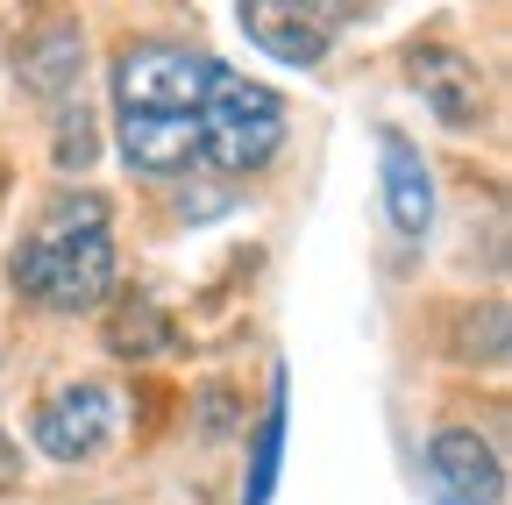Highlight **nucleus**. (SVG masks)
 <instances>
[{"mask_svg": "<svg viewBox=\"0 0 512 505\" xmlns=\"http://www.w3.org/2000/svg\"><path fill=\"white\" fill-rule=\"evenodd\" d=\"M15 292H29L50 313H79L114 292V235L100 193H57L36 221V235L15 249Z\"/></svg>", "mask_w": 512, "mask_h": 505, "instance_id": "nucleus-1", "label": "nucleus"}, {"mask_svg": "<svg viewBox=\"0 0 512 505\" xmlns=\"http://www.w3.org/2000/svg\"><path fill=\"white\" fill-rule=\"evenodd\" d=\"M100 335H107V349L128 356V363L171 349V321H164V306H157L150 292H121V299L107 306V328H100Z\"/></svg>", "mask_w": 512, "mask_h": 505, "instance_id": "nucleus-12", "label": "nucleus"}, {"mask_svg": "<svg viewBox=\"0 0 512 505\" xmlns=\"http://www.w3.org/2000/svg\"><path fill=\"white\" fill-rule=\"evenodd\" d=\"M413 86L427 93V107L448 121V129H470V121H477L484 86H477V65H470L463 50H448V43H420V50H413Z\"/></svg>", "mask_w": 512, "mask_h": 505, "instance_id": "nucleus-9", "label": "nucleus"}, {"mask_svg": "<svg viewBox=\"0 0 512 505\" xmlns=\"http://www.w3.org/2000/svg\"><path fill=\"white\" fill-rule=\"evenodd\" d=\"M107 72H114L121 114H200L221 57L192 50V43H171V36H143V43H121Z\"/></svg>", "mask_w": 512, "mask_h": 505, "instance_id": "nucleus-3", "label": "nucleus"}, {"mask_svg": "<svg viewBox=\"0 0 512 505\" xmlns=\"http://www.w3.org/2000/svg\"><path fill=\"white\" fill-rule=\"evenodd\" d=\"M427 477L434 498H456V505H505V463L484 434L470 427H441L427 441Z\"/></svg>", "mask_w": 512, "mask_h": 505, "instance_id": "nucleus-5", "label": "nucleus"}, {"mask_svg": "<svg viewBox=\"0 0 512 505\" xmlns=\"http://www.w3.org/2000/svg\"><path fill=\"white\" fill-rule=\"evenodd\" d=\"M15 72H22V86H29V93L64 100V93L79 86V72H86V36H79V22H43L36 36H22Z\"/></svg>", "mask_w": 512, "mask_h": 505, "instance_id": "nucleus-10", "label": "nucleus"}, {"mask_svg": "<svg viewBox=\"0 0 512 505\" xmlns=\"http://www.w3.org/2000/svg\"><path fill=\"white\" fill-rule=\"evenodd\" d=\"M356 15H363V8H342V0H328V8H299V0H249L235 22H242V36L264 50V57L306 72V65L328 57V36H335L342 22H356Z\"/></svg>", "mask_w": 512, "mask_h": 505, "instance_id": "nucleus-4", "label": "nucleus"}, {"mask_svg": "<svg viewBox=\"0 0 512 505\" xmlns=\"http://www.w3.org/2000/svg\"><path fill=\"white\" fill-rule=\"evenodd\" d=\"M434 505H456V498H434Z\"/></svg>", "mask_w": 512, "mask_h": 505, "instance_id": "nucleus-14", "label": "nucleus"}, {"mask_svg": "<svg viewBox=\"0 0 512 505\" xmlns=\"http://www.w3.org/2000/svg\"><path fill=\"white\" fill-rule=\"evenodd\" d=\"M285 427H292V377L271 370V406H264V420H256V441H249L242 505H271V491H278V463H285Z\"/></svg>", "mask_w": 512, "mask_h": 505, "instance_id": "nucleus-11", "label": "nucleus"}, {"mask_svg": "<svg viewBox=\"0 0 512 505\" xmlns=\"http://www.w3.org/2000/svg\"><path fill=\"white\" fill-rule=\"evenodd\" d=\"M121 157L143 178H178L200 157V121L192 114H121Z\"/></svg>", "mask_w": 512, "mask_h": 505, "instance_id": "nucleus-8", "label": "nucleus"}, {"mask_svg": "<svg viewBox=\"0 0 512 505\" xmlns=\"http://www.w3.org/2000/svg\"><path fill=\"white\" fill-rule=\"evenodd\" d=\"M377 164H384V214H392V228L406 242H420L434 228V171H427V157L399 129H384L377 136Z\"/></svg>", "mask_w": 512, "mask_h": 505, "instance_id": "nucleus-7", "label": "nucleus"}, {"mask_svg": "<svg viewBox=\"0 0 512 505\" xmlns=\"http://www.w3.org/2000/svg\"><path fill=\"white\" fill-rule=\"evenodd\" d=\"M192 121H200V157H214L221 171H256L285 143V100L271 86L228 72V65L214 72V86H207Z\"/></svg>", "mask_w": 512, "mask_h": 505, "instance_id": "nucleus-2", "label": "nucleus"}, {"mask_svg": "<svg viewBox=\"0 0 512 505\" xmlns=\"http://www.w3.org/2000/svg\"><path fill=\"white\" fill-rule=\"evenodd\" d=\"M107 434H114V392H100V385H64L36 413V441H43V456H57V463H86Z\"/></svg>", "mask_w": 512, "mask_h": 505, "instance_id": "nucleus-6", "label": "nucleus"}, {"mask_svg": "<svg viewBox=\"0 0 512 505\" xmlns=\"http://www.w3.org/2000/svg\"><path fill=\"white\" fill-rule=\"evenodd\" d=\"M57 164L64 171H86L93 164V114L86 107H64L57 114Z\"/></svg>", "mask_w": 512, "mask_h": 505, "instance_id": "nucleus-13", "label": "nucleus"}]
</instances>
